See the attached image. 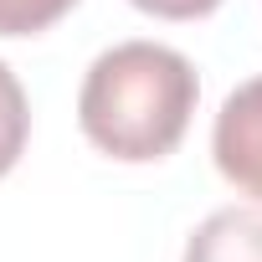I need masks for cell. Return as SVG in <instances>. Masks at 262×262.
<instances>
[{"mask_svg": "<svg viewBox=\"0 0 262 262\" xmlns=\"http://www.w3.org/2000/svg\"><path fill=\"white\" fill-rule=\"evenodd\" d=\"M201 82L195 67L160 41H118L108 47L77 93V123L88 144L123 165H149L175 155L195 113Z\"/></svg>", "mask_w": 262, "mask_h": 262, "instance_id": "cell-1", "label": "cell"}, {"mask_svg": "<svg viewBox=\"0 0 262 262\" xmlns=\"http://www.w3.org/2000/svg\"><path fill=\"white\" fill-rule=\"evenodd\" d=\"M211 155H216V170L242 195L262 201V72L221 103L211 128Z\"/></svg>", "mask_w": 262, "mask_h": 262, "instance_id": "cell-2", "label": "cell"}, {"mask_svg": "<svg viewBox=\"0 0 262 262\" xmlns=\"http://www.w3.org/2000/svg\"><path fill=\"white\" fill-rule=\"evenodd\" d=\"M185 262H262V206L211 211L190 231Z\"/></svg>", "mask_w": 262, "mask_h": 262, "instance_id": "cell-3", "label": "cell"}, {"mask_svg": "<svg viewBox=\"0 0 262 262\" xmlns=\"http://www.w3.org/2000/svg\"><path fill=\"white\" fill-rule=\"evenodd\" d=\"M26 134H31V108H26V93L16 82V72L0 62V175H11L21 149H26Z\"/></svg>", "mask_w": 262, "mask_h": 262, "instance_id": "cell-4", "label": "cell"}, {"mask_svg": "<svg viewBox=\"0 0 262 262\" xmlns=\"http://www.w3.org/2000/svg\"><path fill=\"white\" fill-rule=\"evenodd\" d=\"M77 0H0V36H36L57 26Z\"/></svg>", "mask_w": 262, "mask_h": 262, "instance_id": "cell-5", "label": "cell"}, {"mask_svg": "<svg viewBox=\"0 0 262 262\" xmlns=\"http://www.w3.org/2000/svg\"><path fill=\"white\" fill-rule=\"evenodd\" d=\"M128 6H139L144 16H160V21H201L221 0H128Z\"/></svg>", "mask_w": 262, "mask_h": 262, "instance_id": "cell-6", "label": "cell"}]
</instances>
